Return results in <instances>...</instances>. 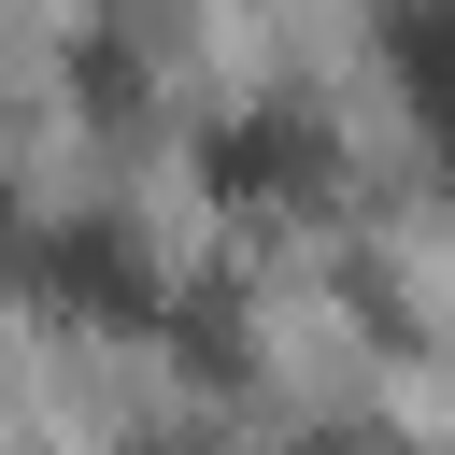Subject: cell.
Instances as JSON below:
<instances>
[{
	"instance_id": "1",
	"label": "cell",
	"mask_w": 455,
	"mask_h": 455,
	"mask_svg": "<svg viewBox=\"0 0 455 455\" xmlns=\"http://www.w3.org/2000/svg\"><path fill=\"white\" fill-rule=\"evenodd\" d=\"M28 284L85 327H156V270L114 242V228H28Z\"/></svg>"
},
{
	"instance_id": "4",
	"label": "cell",
	"mask_w": 455,
	"mask_h": 455,
	"mask_svg": "<svg viewBox=\"0 0 455 455\" xmlns=\"http://www.w3.org/2000/svg\"><path fill=\"white\" fill-rule=\"evenodd\" d=\"M0 270H28V213L14 199H0Z\"/></svg>"
},
{
	"instance_id": "3",
	"label": "cell",
	"mask_w": 455,
	"mask_h": 455,
	"mask_svg": "<svg viewBox=\"0 0 455 455\" xmlns=\"http://www.w3.org/2000/svg\"><path fill=\"white\" fill-rule=\"evenodd\" d=\"M384 71H398V100L427 114V142L455 156V0H398V14H384Z\"/></svg>"
},
{
	"instance_id": "2",
	"label": "cell",
	"mask_w": 455,
	"mask_h": 455,
	"mask_svg": "<svg viewBox=\"0 0 455 455\" xmlns=\"http://www.w3.org/2000/svg\"><path fill=\"white\" fill-rule=\"evenodd\" d=\"M313 171H327V142H313L299 114H228V128L199 142V185H213V199H299Z\"/></svg>"
}]
</instances>
